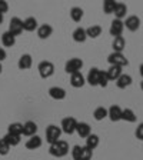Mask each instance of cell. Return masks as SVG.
<instances>
[{
	"label": "cell",
	"instance_id": "7bdbcfd3",
	"mask_svg": "<svg viewBox=\"0 0 143 160\" xmlns=\"http://www.w3.org/2000/svg\"><path fill=\"white\" fill-rule=\"evenodd\" d=\"M140 89H142V92H143V82L140 83Z\"/></svg>",
	"mask_w": 143,
	"mask_h": 160
},
{
	"label": "cell",
	"instance_id": "7a4b0ae2",
	"mask_svg": "<svg viewBox=\"0 0 143 160\" xmlns=\"http://www.w3.org/2000/svg\"><path fill=\"white\" fill-rule=\"evenodd\" d=\"M93 152L89 150L86 146H73L72 149V157L73 160H92Z\"/></svg>",
	"mask_w": 143,
	"mask_h": 160
},
{
	"label": "cell",
	"instance_id": "44dd1931",
	"mask_svg": "<svg viewBox=\"0 0 143 160\" xmlns=\"http://www.w3.org/2000/svg\"><path fill=\"white\" fill-rule=\"evenodd\" d=\"M112 47H113V52H117V53H122L126 47V40H125L123 36H119V37H115L113 39V43H112Z\"/></svg>",
	"mask_w": 143,
	"mask_h": 160
},
{
	"label": "cell",
	"instance_id": "5bb4252c",
	"mask_svg": "<svg viewBox=\"0 0 143 160\" xmlns=\"http://www.w3.org/2000/svg\"><path fill=\"white\" fill-rule=\"evenodd\" d=\"M49 96L54 100H63L66 97V90L63 87H59V86H53L49 89Z\"/></svg>",
	"mask_w": 143,
	"mask_h": 160
},
{
	"label": "cell",
	"instance_id": "ba28073f",
	"mask_svg": "<svg viewBox=\"0 0 143 160\" xmlns=\"http://www.w3.org/2000/svg\"><path fill=\"white\" fill-rule=\"evenodd\" d=\"M9 33H12L14 37L22 34L23 32V22L19 19V17H12L10 20V24H9V30H7Z\"/></svg>",
	"mask_w": 143,
	"mask_h": 160
},
{
	"label": "cell",
	"instance_id": "f35d334b",
	"mask_svg": "<svg viewBox=\"0 0 143 160\" xmlns=\"http://www.w3.org/2000/svg\"><path fill=\"white\" fill-rule=\"evenodd\" d=\"M6 57H7L6 50H4V49H2V47H0V63H2L3 60H6Z\"/></svg>",
	"mask_w": 143,
	"mask_h": 160
},
{
	"label": "cell",
	"instance_id": "e575fe53",
	"mask_svg": "<svg viewBox=\"0 0 143 160\" xmlns=\"http://www.w3.org/2000/svg\"><path fill=\"white\" fill-rule=\"evenodd\" d=\"M9 152H10V146L3 139H0V156H6Z\"/></svg>",
	"mask_w": 143,
	"mask_h": 160
},
{
	"label": "cell",
	"instance_id": "d590c367",
	"mask_svg": "<svg viewBox=\"0 0 143 160\" xmlns=\"http://www.w3.org/2000/svg\"><path fill=\"white\" fill-rule=\"evenodd\" d=\"M107 84H109V79H107L106 76V72H100V79H99V86L100 87H107Z\"/></svg>",
	"mask_w": 143,
	"mask_h": 160
},
{
	"label": "cell",
	"instance_id": "9c48e42d",
	"mask_svg": "<svg viewBox=\"0 0 143 160\" xmlns=\"http://www.w3.org/2000/svg\"><path fill=\"white\" fill-rule=\"evenodd\" d=\"M123 30H125L123 22H122V20H119V19H115L113 22H112V24H110L109 33H110V36H113V39H115V37L122 36Z\"/></svg>",
	"mask_w": 143,
	"mask_h": 160
},
{
	"label": "cell",
	"instance_id": "8d00e7d4",
	"mask_svg": "<svg viewBox=\"0 0 143 160\" xmlns=\"http://www.w3.org/2000/svg\"><path fill=\"white\" fill-rule=\"evenodd\" d=\"M135 134H136V137L139 140H143V123H140L139 126H137L136 132H135Z\"/></svg>",
	"mask_w": 143,
	"mask_h": 160
},
{
	"label": "cell",
	"instance_id": "d6a6232c",
	"mask_svg": "<svg viewBox=\"0 0 143 160\" xmlns=\"http://www.w3.org/2000/svg\"><path fill=\"white\" fill-rule=\"evenodd\" d=\"M93 117H94V120H97V122L106 119V117H107V109H106V107H103V106L96 107V109H94V112H93Z\"/></svg>",
	"mask_w": 143,
	"mask_h": 160
},
{
	"label": "cell",
	"instance_id": "f546056e",
	"mask_svg": "<svg viewBox=\"0 0 143 160\" xmlns=\"http://www.w3.org/2000/svg\"><path fill=\"white\" fill-rule=\"evenodd\" d=\"M7 133L22 136V134H23V124H22V123H17V122H16V123L9 124V127H7Z\"/></svg>",
	"mask_w": 143,
	"mask_h": 160
},
{
	"label": "cell",
	"instance_id": "7c38bea8",
	"mask_svg": "<svg viewBox=\"0 0 143 160\" xmlns=\"http://www.w3.org/2000/svg\"><path fill=\"white\" fill-rule=\"evenodd\" d=\"M107 117H109L112 122H119L122 120V109L117 104H113L107 109Z\"/></svg>",
	"mask_w": 143,
	"mask_h": 160
},
{
	"label": "cell",
	"instance_id": "f1b7e54d",
	"mask_svg": "<svg viewBox=\"0 0 143 160\" xmlns=\"http://www.w3.org/2000/svg\"><path fill=\"white\" fill-rule=\"evenodd\" d=\"M122 120H126L129 123H135L137 120V117L132 109H123L122 110Z\"/></svg>",
	"mask_w": 143,
	"mask_h": 160
},
{
	"label": "cell",
	"instance_id": "7402d4cb",
	"mask_svg": "<svg viewBox=\"0 0 143 160\" xmlns=\"http://www.w3.org/2000/svg\"><path fill=\"white\" fill-rule=\"evenodd\" d=\"M42 143H43V142H42V137L36 134V136L30 137V139L26 142L24 146H26V149H29V150H36V149H39V147L42 146Z\"/></svg>",
	"mask_w": 143,
	"mask_h": 160
},
{
	"label": "cell",
	"instance_id": "9a60e30c",
	"mask_svg": "<svg viewBox=\"0 0 143 160\" xmlns=\"http://www.w3.org/2000/svg\"><path fill=\"white\" fill-rule=\"evenodd\" d=\"M32 64H33V59H32V56L30 54H22L19 59V62H17V67H19L20 70H27L32 67Z\"/></svg>",
	"mask_w": 143,
	"mask_h": 160
},
{
	"label": "cell",
	"instance_id": "2e32d148",
	"mask_svg": "<svg viewBox=\"0 0 143 160\" xmlns=\"http://www.w3.org/2000/svg\"><path fill=\"white\" fill-rule=\"evenodd\" d=\"M76 133L79 134L80 137H83V139L89 137L90 134H92V129H90L89 123H86V122H80V123H77Z\"/></svg>",
	"mask_w": 143,
	"mask_h": 160
},
{
	"label": "cell",
	"instance_id": "ab89813d",
	"mask_svg": "<svg viewBox=\"0 0 143 160\" xmlns=\"http://www.w3.org/2000/svg\"><path fill=\"white\" fill-rule=\"evenodd\" d=\"M139 73H140V76L143 77V63L140 64V67H139Z\"/></svg>",
	"mask_w": 143,
	"mask_h": 160
},
{
	"label": "cell",
	"instance_id": "d4e9b609",
	"mask_svg": "<svg viewBox=\"0 0 143 160\" xmlns=\"http://www.w3.org/2000/svg\"><path fill=\"white\" fill-rule=\"evenodd\" d=\"M99 142H100V139H99V136L97 134H90L89 137H86V147L89 150H92L93 152L94 149H96L97 146H99Z\"/></svg>",
	"mask_w": 143,
	"mask_h": 160
},
{
	"label": "cell",
	"instance_id": "60d3db41",
	"mask_svg": "<svg viewBox=\"0 0 143 160\" xmlns=\"http://www.w3.org/2000/svg\"><path fill=\"white\" fill-rule=\"evenodd\" d=\"M3 23V14H0V24Z\"/></svg>",
	"mask_w": 143,
	"mask_h": 160
},
{
	"label": "cell",
	"instance_id": "30bf717a",
	"mask_svg": "<svg viewBox=\"0 0 143 160\" xmlns=\"http://www.w3.org/2000/svg\"><path fill=\"white\" fill-rule=\"evenodd\" d=\"M100 72L97 67H92L87 73V77H86V82L90 84V86H99V79H100Z\"/></svg>",
	"mask_w": 143,
	"mask_h": 160
},
{
	"label": "cell",
	"instance_id": "cb8c5ba5",
	"mask_svg": "<svg viewBox=\"0 0 143 160\" xmlns=\"http://www.w3.org/2000/svg\"><path fill=\"white\" fill-rule=\"evenodd\" d=\"M2 43L6 47H13L14 44H16V37L12 33H9V32H4V33L2 34Z\"/></svg>",
	"mask_w": 143,
	"mask_h": 160
},
{
	"label": "cell",
	"instance_id": "8fae6325",
	"mask_svg": "<svg viewBox=\"0 0 143 160\" xmlns=\"http://www.w3.org/2000/svg\"><path fill=\"white\" fill-rule=\"evenodd\" d=\"M123 24L127 30H130V32H136V30L140 27V19L137 16H135V14H132V16H129L126 19V22H123Z\"/></svg>",
	"mask_w": 143,
	"mask_h": 160
},
{
	"label": "cell",
	"instance_id": "603a6c76",
	"mask_svg": "<svg viewBox=\"0 0 143 160\" xmlns=\"http://www.w3.org/2000/svg\"><path fill=\"white\" fill-rule=\"evenodd\" d=\"M132 82H133V79H132V76H129V74H122V76L119 77V79L116 80V86L119 87V89H126V87H129L130 84H132Z\"/></svg>",
	"mask_w": 143,
	"mask_h": 160
},
{
	"label": "cell",
	"instance_id": "d6986e66",
	"mask_svg": "<svg viewBox=\"0 0 143 160\" xmlns=\"http://www.w3.org/2000/svg\"><path fill=\"white\" fill-rule=\"evenodd\" d=\"M36 132H37V124L34 123V122L29 120V122H26V123L23 124V134L24 136L33 137V136H36Z\"/></svg>",
	"mask_w": 143,
	"mask_h": 160
},
{
	"label": "cell",
	"instance_id": "5b68a950",
	"mask_svg": "<svg viewBox=\"0 0 143 160\" xmlns=\"http://www.w3.org/2000/svg\"><path fill=\"white\" fill-rule=\"evenodd\" d=\"M107 62L110 63V66H119V67H125L129 64V60L126 59V56L123 53H117V52L110 53L109 57H107Z\"/></svg>",
	"mask_w": 143,
	"mask_h": 160
},
{
	"label": "cell",
	"instance_id": "e0dca14e",
	"mask_svg": "<svg viewBox=\"0 0 143 160\" xmlns=\"http://www.w3.org/2000/svg\"><path fill=\"white\" fill-rule=\"evenodd\" d=\"M84 83H86V79H84V76L82 74V72H79V73H74L70 76V84L73 87H76V89H80V87H83Z\"/></svg>",
	"mask_w": 143,
	"mask_h": 160
},
{
	"label": "cell",
	"instance_id": "484cf974",
	"mask_svg": "<svg viewBox=\"0 0 143 160\" xmlns=\"http://www.w3.org/2000/svg\"><path fill=\"white\" fill-rule=\"evenodd\" d=\"M86 34L90 39H96V37H99L102 34V27L99 24H93V26H90L86 29Z\"/></svg>",
	"mask_w": 143,
	"mask_h": 160
},
{
	"label": "cell",
	"instance_id": "ac0fdd59",
	"mask_svg": "<svg viewBox=\"0 0 143 160\" xmlns=\"http://www.w3.org/2000/svg\"><path fill=\"white\" fill-rule=\"evenodd\" d=\"M122 69H123V67H119V66H110L109 69L106 70V76H107V79H109V82H110V80H115V82H116V80L119 79V77L122 76V74H123Z\"/></svg>",
	"mask_w": 143,
	"mask_h": 160
},
{
	"label": "cell",
	"instance_id": "277c9868",
	"mask_svg": "<svg viewBox=\"0 0 143 160\" xmlns=\"http://www.w3.org/2000/svg\"><path fill=\"white\" fill-rule=\"evenodd\" d=\"M83 67V60L79 59V57H73V59H70L66 64H64V72L67 74H74V73H79L80 70Z\"/></svg>",
	"mask_w": 143,
	"mask_h": 160
},
{
	"label": "cell",
	"instance_id": "83f0119b",
	"mask_svg": "<svg viewBox=\"0 0 143 160\" xmlns=\"http://www.w3.org/2000/svg\"><path fill=\"white\" fill-rule=\"evenodd\" d=\"M37 29V20L34 17H27L23 22V30L26 32H34Z\"/></svg>",
	"mask_w": 143,
	"mask_h": 160
},
{
	"label": "cell",
	"instance_id": "4316f807",
	"mask_svg": "<svg viewBox=\"0 0 143 160\" xmlns=\"http://www.w3.org/2000/svg\"><path fill=\"white\" fill-rule=\"evenodd\" d=\"M126 13H127V6L125 3H120V2H117L116 9H115V16H116V19L122 20L125 16H126Z\"/></svg>",
	"mask_w": 143,
	"mask_h": 160
},
{
	"label": "cell",
	"instance_id": "1f68e13d",
	"mask_svg": "<svg viewBox=\"0 0 143 160\" xmlns=\"http://www.w3.org/2000/svg\"><path fill=\"white\" fill-rule=\"evenodd\" d=\"M20 137H22V136H17V134L7 133L6 136L3 137V140H4V142H6L7 144H9L10 147H12V146H17V144L20 143V140H22V139H20Z\"/></svg>",
	"mask_w": 143,
	"mask_h": 160
},
{
	"label": "cell",
	"instance_id": "b9f144b4",
	"mask_svg": "<svg viewBox=\"0 0 143 160\" xmlns=\"http://www.w3.org/2000/svg\"><path fill=\"white\" fill-rule=\"evenodd\" d=\"M3 72V66H2V63H0V73Z\"/></svg>",
	"mask_w": 143,
	"mask_h": 160
},
{
	"label": "cell",
	"instance_id": "8992f818",
	"mask_svg": "<svg viewBox=\"0 0 143 160\" xmlns=\"http://www.w3.org/2000/svg\"><path fill=\"white\" fill-rule=\"evenodd\" d=\"M60 136H62V129L60 127L54 126V124H50L46 129V140L49 144H53L56 142H59Z\"/></svg>",
	"mask_w": 143,
	"mask_h": 160
},
{
	"label": "cell",
	"instance_id": "836d02e7",
	"mask_svg": "<svg viewBox=\"0 0 143 160\" xmlns=\"http://www.w3.org/2000/svg\"><path fill=\"white\" fill-rule=\"evenodd\" d=\"M116 4H117V2H115V0H106V2H103V12L106 14L115 13Z\"/></svg>",
	"mask_w": 143,
	"mask_h": 160
},
{
	"label": "cell",
	"instance_id": "6da1fadb",
	"mask_svg": "<svg viewBox=\"0 0 143 160\" xmlns=\"http://www.w3.org/2000/svg\"><path fill=\"white\" fill-rule=\"evenodd\" d=\"M49 153L54 157H64L67 153H69V143L64 142V140H59L56 143L50 144Z\"/></svg>",
	"mask_w": 143,
	"mask_h": 160
},
{
	"label": "cell",
	"instance_id": "4dcf8cb0",
	"mask_svg": "<svg viewBox=\"0 0 143 160\" xmlns=\"http://www.w3.org/2000/svg\"><path fill=\"white\" fill-rule=\"evenodd\" d=\"M70 17H72L73 22L79 23L80 20L83 19V9H82V7H72V10H70Z\"/></svg>",
	"mask_w": 143,
	"mask_h": 160
},
{
	"label": "cell",
	"instance_id": "52a82bcc",
	"mask_svg": "<svg viewBox=\"0 0 143 160\" xmlns=\"http://www.w3.org/2000/svg\"><path fill=\"white\" fill-rule=\"evenodd\" d=\"M77 123H79V122H77L74 117H64V119L62 120L60 129H62V132L66 134H73L74 132H76Z\"/></svg>",
	"mask_w": 143,
	"mask_h": 160
},
{
	"label": "cell",
	"instance_id": "4fadbf2b",
	"mask_svg": "<svg viewBox=\"0 0 143 160\" xmlns=\"http://www.w3.org/2000/svg\"><path fill=\"white\" fill-rule=\"evenodd\" d=\"M52 33H53V27L47 23H44V24L37 27V36H39V39H42V40L49 39V37L52 36Z\"/></svg>",
	"mask_w": 143,
	"mask_h": 160
},
{
	"label": "cell",
	"instance_id": "ffe728a7",
	"mask_svg": "<svg viewBox=\"0 0 143 160\" xmlns=\"http://www.w3.org/2000/svg\"><path fill=\"white\" fill-rule=\"evenodd\" d=\"M73 40L76 42V43H84L87 39V34H86V29H83V27H77V29H74L73 32Z\"/></svg>",
	"mask_w": 143,
	"mask_h": 160
},
{
	"label": "cell",
	"instance_id": "74e56055",
	"mask_svg": "<svg viewBox=\"0 0 143 160\" xmlns=\"http://www.w3.org/2000/svg\"><path fill=\"white\" fill-rule=\"evenodd\" d=\"M7 10H9V4H7V2H4V0H0V14L6 13Z\"/></svg>",
	"mask_w": 143,
	"mask_h": 160
},
{
	"label": "cell",
	"instance_id": "3957f363",
	"mask_svg": "<svg viewBox=\"0 0 143 160\" xmlns=\"http://www.w3.org/2000/svg\"><path fill=\"white\" fill-rule=\"evenodd\" d=\"M37 70H39V74L42 79H49L54 74V64L49 60H43V62L39 63Z\"/></svg>",
	"mask_w": 143,
	"mask_h": 160
}]
</instances>
